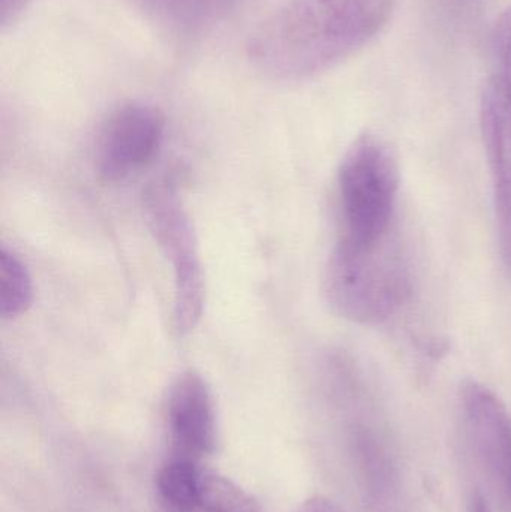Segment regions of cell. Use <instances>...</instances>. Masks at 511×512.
I'll return each instance as SVG.
<instances>
[{
  "label": "cell",
  "mask_w": 511,
  "mask_h": 512,
  "mask_svg": "<svg viewBox=\"0 0 511 512\" xmlns=\"http://www.w3.org/2000/svg\"><path fill=\"white\" fill-rule=\"evenodd\" d=\"M410 289L407 267L387 239L374 246L339 240L324 274L327 303L356 324H383L401 309Z\"/></svg>",
  "instance_id": "cell-2"
},
{
  "label": "cell",
  "mask_w": 511,
  "mask_h": 512,
  "mask_svg": "<svg viewBox=\"0 0 511 512\" xmlns=\"http://www.w3.org/2000/svg\"><path fill=\"white\" fill-rule=\"evenodd\" d=\"M480 123L494 182L501 255L511 267V87L501 75L486 83Z\"/></svg>",
  "instance_id": "cell-7"
},
{
  "label": "cell",
  "mask_w": 511,
  "mask_h": 512,
  "mask_svg": "<svg viewBox=\"0 0 511 512\" xmlns=\"http://www.w3.org/2000/svg\"><path fill=\"white\" fill-rule=\"evenodd\" d=\"M396 0H287L252 36V65L297 83L335 68L389 23Z\"/></svg>",
  "instance_id": "cell-1"
},
{
  "label": "cell",
  "mask_w": 511,
  "mask_h": 512,
  "mask_svg": "<svg viewBox=\"0 0 511 512\" xmlns=\"http://www.w3.org/2000/svg\"><path fill=\"white\" fill-rule=\"evenodd\" d=\"M167 426L176 457L198 462L215 450L218 439L215 402L206 379L195 370L183 372L171 385Z\"/></svg>",
  "instance_id": "cell-8"
},
{
  "label": "cell",
  "mask_w": 511,
  "mask_h": 512,
  "mask_svg": "<svg viewBox=\"0 0 511 512\" xmlns=\"http://www.w3.org/2000/svg\"><path fill=\"white\" fill-rule=\"evenodd\" d=\"M344 236L360 246H374L389 236L398 201V158L383 138L365 134L354 141L339 168Z\"/></svg>",
  "instance_id": "cell-3"
},
{
  "label": "cell",
  "mask_w": 511,
  "mask_h": 512,
  "mask_svg": "<svg viewBox=\"0 0 511 512\" xmlns=\"http://www.w3.org/2000/svg\"><path fill=\"white\" fill-rule=\"evenodd\" d=\"M203 469L194 460H173L162 466L156 477L159 498L170 512H192L197 502Z\"/></svg>",
  "instance_id": "cell-10"
},
{
  "label": "cell",
  "mask_w": 511,
  "mask_h": 512,
  "mask_svg": "<svg viewBox=\"0 0 511 512\" xmlns=\"http://www.w3.org/2000/svg\"><path fill=\"white\" fill-rule=\"evenodd\" d=\"M468 435L501 501L511 512V415L500 397L477 381L461 387Z\"/></svg>",
  "instance_id": "cell-6"
},
{
  "label": "cell",
  "mask_w": 511,
  "mask_h": 512,
  "mask_svg": "<svg viewBox=\"0 0 511 512\" xmlns=\"http://www.w3.org/2000/svg\"><path fill=\"white\" fill-rule=\"evenodd\" d=\"M33 285L29 270L14 252L0 251V315L15 319L32 306Z\"/></svg>",
  "instance_id": "cell-11"
},
{
  "label": "cell",
  "mask_w": 511,
  "mask_h": 512,
  "mask_svg": "<svg viewBox=\"0 0 511 512\" xmlns=\"http://www.w3.org/2000/svg\"><path fill=\"white\" fill-rule=\"evenodd\" d=\"M144 215L174 277L173 327L177 336L195 330L206 301L197 236L176 186L159 182L144 194Z\"/></svg>",
  "instance_id": "cell-4"
},
{
  "label": "cell",
  "mask_w": 511,
  "mask_h": 512,
  "mask_svg": "<svg viewBox=\"0 0 511 512\" xmlns=\"http://www.w3.org/2000/svg\"><path fill=\"white\" fill-rule=\"evenodd\" d=\"M473 512H491L488 502L485 501L482 495H476V498H474Z\"/></svg>",
  "instance_id": "cell-14"
},
{
  "label": "cell",
  "mask_w": 511,
  "mask_h": 512,
  "mask_svg": "<svg viewBox=\"0 0 511 512\" xmlns=\"http://www.w3.org/2000/svg\"><path fill=\"white\" fill-rule=\"evenodd\" d=\"M33 0H0V27L8 29L20 20Z\"/></svg>",
  "instance_id": "cell-13"
},
{
  "label": "cell",
  "mask_w": 511,
  "mask_h": 512,
  "mask_svg": "<svg viewBox=\"0 0 511 512\" xmlns=\"http://www.w3.org/2000/svg\"><path fill=\"white\" fill-rule=\"evenodd\" d=\"M165 117L155 105L129 102L117 108L99 135L96 171L105 183L128 179L161 149Z\"/></svg>",
  "instance_id": "cell-5"
},
{
  "label": "cell",
  "mask_w": 511,
  "mask_h": 512,
  "mask_svg": "<svg viewBox=\"0 0 511 512\" xmlns=\"http://www.w3.org/2000/svg\"><path fill=\"white\" fill-rule=\"evenodd\" d=\"M237 0H132L147 18L171 35L191 38L212 29Z\"/></svg>",
  "instance_id": "cell-9"
},
{
  "label": "cell",
  "mask_w": 511,
  "mask_h": 512,
  "mask_svg": "<svg viewBox=\"0 0 511 512\" xmlns=\"http://www.w3.org/2000/svg\"><path fill=\"white\" fill-rule=\"evenodd\" d=\"M494 51L500 69L498 75L511 87V8H507L495 23Z\"/></svg>",
  "instance_id": "cell-12"
}]
</instances>
